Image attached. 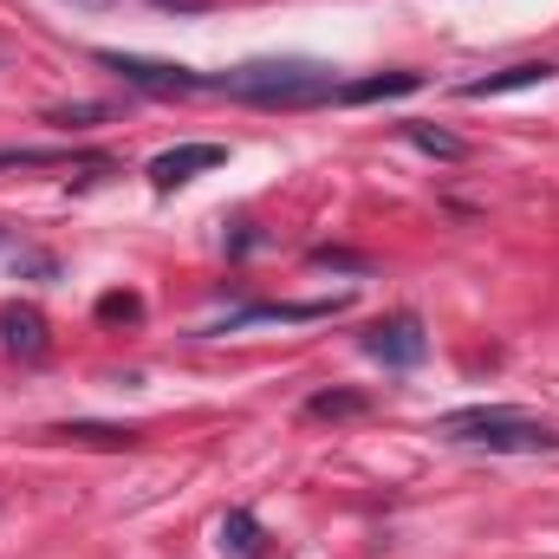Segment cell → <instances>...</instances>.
Listing matches in <instances>:
<instances>
[{
  "label": "cell",
  "instance_id": "obj_7",
  "mask_svg": "<svg viewBox=\"0 0 559 559\" xmlns=\"http://www.w3.org/2000/svg\"><path fill=\"white\" fill-rule=\"evenodd\" d=\"M547 79H554V66H547V59H521V66H508V72L468 79V85H462V98H501V92H527V85H547Z\"/></svg>",
  "mask_w": 559,
  "mask_h": 559
},
{
  "label": "cell",
  "instance_id": "obj_14",
  "mask_svg": "<svg viewBox=\"0 0 559 559\" xmlns=\"http://www.w3.org/2000/svg\"><path fill=\"white\" fill-rule=\"evenodd\" d=\"M105 118H118V105H52V111H46V124H66V131L105 124Z\"/></svg>",
  "mask_w": 559,
  "mask_h": 559
},
{
  "label": "cell",
  "instance_id": "obj_5",
  "mask_svg": "<svg viewBox=\"0 0 559 559\" xmlns=\"http://www.w3.org/2000/svg\"><path fill=\"white\" fill-rule=\"evenodd\" d=\"M352 299L345 293H332V299H306V306H241V312H228V319H215V325H202V332H241V325H306V319H332V312H345Z\"/></svg>",
  "mask_w": 559,
  "mask_h": 559
},
{
  "label": "cell",
  "instance_id": "obj_2",
  "mask_svg": "<svg viewBox=\"0 0 559 559\" xmlns=\"http://www.w3.org/2000/svg\"><path fill=\"white\" fill-rule=\"evenodd\" d=\"M209 92H228L248 105H325L338 98V79L312 59H248L235 72H209Z\"/></svg>",
  "mask_w": 559,
  "mask_h": 559
},
{
  "label": "cell",
  "instance_id": "obj_12",
  "mask_svg": "<svg viewBox=\"0 0 559 559\" xmlns=\"http://www.w3.org/2000/svg\"><path fill=\"white\" fill-rule=\"evenodd\" d=\"M52 436H66V442H98V449H131V442H138V429H111V423H72V429H52Z\"/></svg>",
  "mask_w": 559,
  "mask_h": 559
},
{
  "label": "cell",
  "instance_id": "obj_4",
  "mask_svg": "<svg viewBox=\"0 0 559 559\" xmlns=\"http://www.w3.org/2000/svg\"><path fill=\"white\" fill-rule=\"evenodd\" d=\"M423 352H429V332H423L417 312L378 319V325L365 332V358H378V365H391V371H411V365H423Z\"/></svg>",
  "mask_w": 559,
  "mask_h": 559
},
{
  "label": "cell",
  "instance_id": "obj_10",
  "mask_svg": "<svg viewBox=\"0 0 559 559\" xmlns=\"http://www.w3.org/2000/svg\"><path fill=\"white\" fill-rule=\"evenodd\" d=\"M312 423H338V417H365V391H312L306 397Z\"/></svg>",
  "mask_w": 559,
  "mask_h": 559
},
{
  "label": "cell",
  "instance_id": "obj_8",
  "mask_svg": "<svg viewBox=\"0 0 559 559\" xmlns=\"http://www.w3.org/2000/svg\"><path fill=\"white\" fill-rule=\"evenodd\" d=\"M0 338H7V352L39 358V352H46V319H39L33 306H7V312H0Z\"/></svg>",
  "mask_w": 559,
  "mask_h": 559
},
{
  "label": "cell",
  "instance_id": "obj_15",
  "mask_svg": "<svg viewBox=\"0 0 559 559\" xmlns=\"http://www.w3.org/2000/svg\"><path fill=\"white\" fill-rule=\"evenodd\" d=\"M72 7H111V0H72Z\"/></svg>",
  "mask_w": 559,
  "mask_h": 559
},
{
  "label": "cell",
  "instance_id": "obj_13",
  "mask_svg": "<svg viewBox=\"0 0 559 559\" xmlns=\"http://www.w3.org/2000/svg\"><path fill=\"white\" fill-rule=\"evenodd\" d=\"M222 540H228L241 559H267V554H261V527H254V514H241V508L222 521Z\"/></svg>",
  "mask_w": 559,
  "mask_h": 559
},
{
  "label": "cell",
  "instance_id": "obj_3",
  "mask_svg": "<svg viewBox=\"0 0 559 559\" xmlns=\"http://www.w3.org/2000/svg\"><path fill=\"white\" fill-rule=\"evenodd\" d=\"M98 66L118 72L131 92H150V98H189V92H209V72H189V66H169V59H143V52H118V46H105Z\"/></svg>",
  "mask_w": 559,
  "mask_h": 559
},
{
  "label": "cell",
  "instance_id": "obj_1",
  "mask_svg": "<svg viewBox=\"0 0 559 559\" xmlns=\"http://www.w3.org/2000/svg\"><path fill=\"white\" fill-rule=\"evenodd\" d=\"M442 442H462V449H488V455H554L559 429L514 404H468V411H449L436 417Z\"/></svg>",
  "mask_w": 559,
  "mask_h": 559
},
{
  "label": "cell",
  "instance_id": "obj_6",
  "mask_svg": "<svg viewBox=\"0 0 559 559\" xmlns=\"http://www.w3.org/2000/svg\"><path fill=\"white\" fill-rule=\"evenodd\" d=\"M222 163H228L222 143H176V150L150 156V182H156V189H176V182H189V176H202V169H222Z\"/></svg>",
  "mask_w": 559,
  "mask_h": 559
},
{
  "label": "cell",
  "instance_id": "obj_9",
  "mask_svg": "<svg viewBox=\"0 0 559 559\" xmlns=\"http://www.w3.org/2000/svg\"><path fill=\"white\" fill-rule=\"evenodd\" d=\"M417 72H378V79H358V85H338V105H378V98H404L417 92Z\"/></svg>",
  "mask_w": 559,
  "mask_h": 559
},
{
  "label": "cell",
  "instance_id": "obj_11",
  "mask_svg": "<svg viewBox=\"0 0 559 559\" xmlns=\"http://www.w3.org/2000/svg\"><path fill=\"white\" fill-rule=\"evenodd\" d=\"M404 138L417 143L423 156H442V163H462V156H468V143L449 138V131H436V124H404Z\"/></svg>",
  "mask_w": 559,
  "mask_h": 559
}]
</instances>
